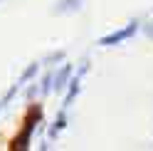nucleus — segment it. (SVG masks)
Here are the masks:
<instances>
[{
	"label": "nucleus",
	"mask_w": 153,
	"mask_h": 151,
	"mask_svg": "<svg viewBox=\"0 0 153 151\" xmlns=\"http://www.w3.org/2000/svg\"><path fill=\"white\" fill-rule=\"evenodd\" d=\"M37 121H40V109H32L30 111V117H27V121H25V126H22V131L15 136V141H13V149H27V141H30V134H32V129L37 126Z\"/></svg>",
	"instance_id": "nucleus-1"
},
{
	"label": "nucleus",
	"mask_w": 153,
	"mask_h": 151,
	"mask_svg": "<svg viewBox=\"0 0 153 151\" xmlns=\"http://www.w3.org/2000/svg\"><path fill=\"white\" fill-rule=\"evenodd\" d=\"M136 30H138V22H128L126 27H121V30L111 32V35H106V37H101L99 45H119V42H123V40H128V37H133Z\"/></svg>",
	"instance_id": "nucleus-2"
},
{
	"label": "nucleus",
	"mask_w": 153,
	"mask_h": 151,
	"mask_svg": "<svg viewBox=\"0 0 153 151\" xmlns=\"http://www.w3.org/2000/svg\"><path fill=\"white\" fill-rule=\"evenodd\" d=\"M69 74H72V67H69V64H64V67L54 74V89H57V92H62L64 87H69Z\"/></svg>",
	"instance_id": "nucleus-3"
},
{
	"label": "nucleus",
	"mask_w": 153,
	"mask_h": 151,
	"mask_svg": "<svg viewBox=\"0 0 153 151\" xmlns=\"http://www.w3.org/2000/svg\"><path fill=\"white\" fill-rule=\"evenodd\" d=\"M84 72H87V67H84V70H82L79 74H76L74 79H69V92H67V97H64V107H69L72 102H74V97L79 94V77H82Z\"/></svg>",
	"instance_id": "nucleus-4"
},
{
	"label": "nucleus",
	"mask_w": 153,
	"mask_h": 151,
	"mask_svg": "<svg viewBox=\"0 0 153 151\" xmlns=\"http://www.w3.org/2000/svg\"><path fill=\"white\" fill-rule=\"evenodd\" d=\"M76 3H82V0H62V3H59V10H74V7H79Z\"/></svg>",
	"instance_id": "nucleus-5"
},
{
	"label": "nucleus",
	"mask_w": 153,
	"mask_h": 151,
	"mask_svg": "<svg viewBox=\"0 0 153 151\" xmlns=\"http://www.w3.org/2000/svg\"><path fill=\"white\" fill-rule=\"evenodd\" d=\"M64 124H67V119H64V114H59V117H57V121H54V129H52V136H54V134H57V131H59V129H62Z\"/></svg>",
	"instance_id": "nucleus-6"
},
{
	"label": "nucleus",
	"mask_w": 153,
	"mask_h": 151,
	"mask_svg": "<svg viewBox=\"0 0 153 151\" xmlns=\"http://www.w3.org/2000/svg\"><path fill=\"white\" fill-rule=\"evenodd\" d=\"M35 72H37V64H30V67H27V72L22 74V82H27V79H30V77H32Z\"/></svg>",
	"instance_id": "nucleus-7"
},
{
	"label": "nucleus",
	"mask_w": 153,
	"mask_h": 151,
	"mask_svg": "<svg viewBox=\"0 0 153 151\" xmlns=\"http://www.w3.org/2000/svg\"><path fill=\"white\" fill-rule=\"evenodd\" d=\"M13 94H15V89H10V92H7V94H5V99H3V102H0V109H3V107L7 104V102H10V99H13Z\"/></svg>",
	"instance_id": "nucleus-8"
}]
</instances>
